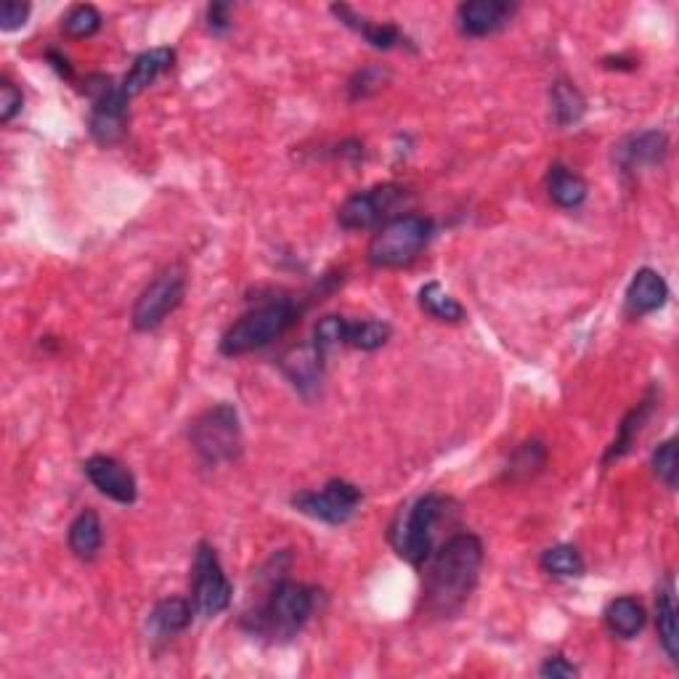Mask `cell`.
<instances>
[{
	"label": "cell",
	"instance_id": "9",
	"mask_svg": "<svg viewBox=\"0 0 679 679\" xmlns=\"http://www.w3.org/2000/svg\"><path fill=\"white\" fill-rule=\"evenodd\" d=\"M91 98H94V107H91L88 117V133L98 146H115L120 144L122 135H126L128 126V104L131 98L122 94L120 85L112 83V78L94 75L88 78L85 85Z\"/></svg>",
	"mask_w": 679,
	"mask_h": 679
},
{
	"label": "cell",
	"instance_id": "22",
	"mask_svg": "<svg viewBox=\"0 0 679 679\" xmlns=\"http://www.w3.org/2000/svg\"><path fill=\"white\" fill-rule=\"evenodd\" d=\"M67 545H70L72 555L83 563L96 560L104 545V526L96 510H83L75 521L70 523V534H67Z\"/></svg>",
	"mask_w": 679,
	"mask_h": 679
},
{
	"label": "cell",
	"instance_id": "5",
	"mask_svg": "<svg viewBox=\"0 0 679 679\" xmlns=\"http://www.w3.org/2000/svg\"><path fill=\"white\" fill-rule=\"evenodd\" d=\"M430 239H433V221L415 213L396 215L378 228L367 247V261L374 269H404L417 261Z\"/></svg>",
	"mask_w": 679,
	"mask_h": 679
},
{
	"label": "cell",
	"instance_id": "14",
	"mask_svg": "<svg viewBox=\"0 0 679 679\" xmlns=\"http://www.w3.org/2000/svg\"><path fill=\"white\" fill-rule=\"evenodd\" d=\"M324 361L326 350H321L313 340H308V343L289 348L282 356L279 367L284 378L295 385V391H300L302 396H313L319 391L321 380H324Z\"/></svg>",
	"mask_w": 679,
	"mask_h": 679
},
{
	"label": "cell",
	"instance_id": "12",
	"mask_svg": "<svg viewBox=\"0 0 679 679\" xmlns=\"http://www.w3.org/2000/svg\"><path fill=\"white\" fill-rule=\"evenodd\" d=\"M83 473L104 497L117 504H133L139 499V484L131 467L109 454H94L83 462Z\"/></svg>",
	"mask_w": 679,
	"mask_h": 679
},
{
	"label": "cell",
	"instance_id": "2",
	"mask_svg": "<svg viewBox=\"0 0 679 679\" xmlns=\"http://www.w3.org/2000/svg\"><path fill=\"white\" fill-rule=\"evenodd\" d=\"M313 610H317V589L293 579H282L269 592L261 608L250 616V629L252 634H263L271 642H287L298 638Z\"/></svg>",
	"mask_w": 679,
	"mask_h": 679
},
{
	"label": "cell",
	"instance_id": "7",
	"mask_svg": "<svg viewBox=\"0 0 679 679\" xmlns=\"http://www.w3.org/2000/svg\"><path fill=\"white\" fill-rule=\"evenodd\" d=\"M183 295H187V269L176 263L168 265L165 271H159V274L146 284L144 293L139 295V300H135L131 313L133 330L139 332L157 330V326L181 306Z\"/></svg>",
	"mask_w": 679,
	"mask_h": 679
},
{
	"label": "cell",
	"instance_id": "6",
	"mask_svg": "<svg viewBox=\"0 0 679 679\" xmlns=\"http://www.w3.org/2000/svg\"><path fill=\"white\" fill-rule=\"evenodd\" d=\"M189 441L207 467L231 465L242 456V425L231 404H215L191 422Z\"/></svg>",
	"mask_w": 679,
	"mask_h": 679
},
{
	"label": "cell",
	"instance_id": "21",
	"mask_svg": "<svg viewBox=\"0 0 679 679\" xmlns=\"http://www.w3.org/2000/svg\"><path fill=\"white\" fill-rule=\"evenodd\" d=\"M547 194L558 207L576 210L589 196V187H586V181L576 170H571L563 163H555L547 172Z\"/></svg>",
	"mask_w": 679,
	"mask_h": 679
},
{
	"label": "cell",
	"instance_id": "19",
	"mask_svg": "<svg viewBox=\"0 0 679 679\" xmlns=\"http://www.w3.org/2000/svg\"><path fill=\"white\" fill-rule=\"evenodd\" d=\"M332 14H335L345 27L356 29V33H359L369 46L380 48V51H391V48H396L398 43H404V35H401V29L396 27V24L367 20V16L356 14L350 5H332Z\"/></svg>",
	"mask_w": 679,
	"mask_h": 679
},
{
	"label": "cell",
	"instance_id": "18",
	"mask_svg": "<svg viewBox=\"0 0 679 679\" xmlns=\"http://www.w3.org/2000/svg\"><path fill=\"white\" fill-rule=\"evenodd\" d=\"M194 605L183 597H165L152 608L150 614V634L154 640H172L176 634L187 632L191 616H194Z\"/></svg>",
	"mask_w": 679,
	"mask_h": 679
},
{
	"label": "cell",
	"instance_id": "10",
	"mask_svg": "<svg viewBox=\"0 0 679 679\" xmlns=\"http://www.w3.org/2000/svg\"><path fill=\"white\" fill-rule=\"evenodd\" d=\"M364 493L359 486L348 480L335 478L319 491H300L293 497V508L313 521L330 523V526H343L359 510Z\"/></svg>",
	"mask_w": 679,
	"mask_h": 679
},
{
	"label": "cell",
	"instance_id": "37",
	"mask_svg": "<svg viewBox=\"0 0 679 679\" xmlns=\"http://www.w3.org/2000/svg\"><path fill=\"white\" fill-rule=\"evenodd\" d=\"M207 27L213 35L228 33V29H231V3H210Z\"/></svg>",
	"mask_w": 679,
	"mask_h": 679
},
{
	"label": "cell",
	"instance_id": "27",
	"mask_svg": "<svg viewBox=\"0 0 679 679\" xmlns=\"http://www.w3.org/2000/svg\"><path fill=\"white\" fill-rule=\"evenodd\" d=\"M393 335L391 324L380 319H361V321H348L345 326V345L356 350H380Z\"/></svg>",
	"mask_w": 679,
	"mask_h": 679
},
{
	"label": "cell",
	"instance_id": "33",
	"mask_svg": "<svg viewBox=\"0 0 679 679\" xmlns=\"http://www.w3.org/2000/svg\"><path fill=\"white\" fill-rule=\"evenodd\" d=\"M345 326H348V319L324 317L317 324V330H313L311 340L319 345L321 350L330 354V348H335V345H345Z\"/></svg>",
	"mask_w": 679,
	"mask_h": 679
},
{
	"label": "cell",
	"instance_id": "11",
	"mask_svg": "<svg viewBox=\"0 0 679 679\" xmlns=\"http://www.w3.org/2000/svg\"><path fill=\"white\" fill-rule=\"evenodd\" d=\"M401 200H404V187L398 183H380V187L356 191L340 205L337 224L345 231H364V228L385 224Z\"/></svg>",
	"mask_w": 679,
	"mask_h": 679
},
{
	"label": "cell",
	"instance_id": "31",
	"mask_svg": "<svg viewBox=\"0 0 679 679\" xmlns=\"http://www.w3.org/2000/svg\"><path fill=\"white\" fill-rule=\"evenodd\" d=\"M391 80V72L380 64H367L356 72L354 78L348 80V98L350 102H361V98H369L374 94H380L382 88Z\"/></svg>",
	"mask_w": 679,
	"mask_h": 679
},
{
	"label": "cell",
	"instance_id": "28",
	"mask_svg": "<svg viewBox=\"0 0 679 679\" xmlns=\"http://www.w3.org/2000/svg\"><path fill=\"white\" fill-rule=\"evenodd\" d=\"M541 568L555 579H582L586 563L573 545H555L541 552Z\"/></svg>",
	"mask_w": 679,
	"mask_h": 679
},
{
	"label": "cell",
	"instance_id": "23",
	"mask_svg": "<svg viewBox=\"0 0 679 679\" xmlns=\"http://www.w3.org/2000/svg\"><path fill=\"white\" fill-rule=\"evenodd\" d=\"M656 401H658L656 391H651L638 406H634L632 412H629L627 417H623V422L619 425V436H616V441L610 443V449L603 456V465H610V462L621 460V456L634 446V441H638L642 428H645V422L651 419L653 409H656Z\"/></svg>",
	"mask_w": 679,
	"mask_h": 679
},
{
	"label": "cell",
	"instance_id": "13",
	"mask_svg": "<svg viewBox=\"0 0 679 679\" xmlns=\"http://www.w3.org/2000/svg\"><path fill=\"white\" fill-rule=\"evenodd\" d=\"M517 3L510 0H470L456 9V27L467 38H489L515 20Z\"/></svg>",
	"mask_w": 679,
	"mask_h": 679
},
{
	"label": "cell",
	"instance_id": "36",
	"mask_svg": "<svg viewBox=\"0 0 679 679\" xmlns=\"http://www.w3.org/2000/svg\"><path fill=\"white\" fill-rule=\"evenodd\" d=\"M539 675L547 679H571L579 677V669L565 656H549L545 658V664L539 666Z\"/></svg>",
	"mask_w": 679,
	"mask_h": 679
},
{
	"label": "cell",
	"instance_id": "1",
	"mask_svg": "<svg viewBox=\"0 0 679 679\" xmlns=\"http://www.w3.org/2000/svg\"><path fill=\"white\" fill-rule=\"evenodd\" d=\"M422 603L436 619L462 614L478 586L484 568V541L470 531L449 536L422 563Z\"/></svg>",
	"mask_w": 679,
	"mask_h": 679
},
{
	"label": "cell",
	"instance_id": "17",
	"mask_svg": "<svg viewBox=\"0 0 679 679\" xmlns=\"http://www.w3.org/2000/svg\"><path fill=\"white\" fill-rule=\"evenodd\" d=\"M172 64H176V51H172V48L168 46L150 48V51H144L141 57H135L131 72H128L126 80L120 83L122 94H126L128 98L144 94L154 80H157L159 75H165L168 70H172Z\"/></svg>",
	"mask_w": 679,
	"mask_h": 679
},
{
	"label": "cell",
	"instance_id": "35",
	"mask_svg": "<svg viewBox=\"0 0 679 679\" xmlns=\"http://www.w3.org/2000/svg\"><path fill=\"white\" fill-rule=\"evenodd\" d=\"M29 11H33V5L29 3H20V0H5V3L0 5V29H3V33H14V29H22L29 20Z\"/></svg>",
	"mask_w": 679,
	"mask_h": 679
},
{
	"label": "cell",
	"instance_id": "8",
	"mask_svg": "<svg viewBox=\"0 0 679 679\" xmlns=\"http://www.w3.org/2000/svg\"><path fill=\"white\" fill-rule=\"evenodd\" d=\"M191 605L202 619H215L231 605V582L226 579L218 552L210 541H200L191 568Z\"/></svg>",
	"mask_w": 679,
	"mask_h": 679
},
{
	"label": "cell",
	"instance_id": "30",
	"mask_svg": "<svg viewBox=\"0 0 679 679\" xmlns=\"http://www.w3.org/2000/svg\"><path fill=\"white\" fill-rule=\"evenodd\" d=\"M102 11L96 9V5L91 3H80V5H72L70 14L61 20V29H64V35H70V38L75 40H83V38H94V35L102 29Z\"/></svg>",
	"mask_w": 679,
	"mask_h": 679
},
{
	"label": "cell",
	"instance_id": "25",
	"mask_svg": "<svg viewBox=\"0 0 679 679\" xmlns=\"http://www.w3.org/2000/svg\"><path fill=\"white\" fill-rule=\"evenodd\" d=\"M656 627H658V640H660V645H664L666 656L671 658V664H677L679 627H677V605H675V589H671V582L666 589H660L656 597Z\"/></svg>",
	"mask_w": 679,
	"mask_h": 679
},
{
	"label": "cell",
	"instance_id": "20",
	"mask_svg": "<svg viewBox=\"0 0 679 679\" xmlns=\"http://www.w3.org/2000/svg\"><path fill=\"white\" fill-rule=\"evenodd\" d=\"M603 619H605V627H608V632L614 634V638L634 640L642 632V629H645L647 614H645V608H642L640 600L623 595V597H616V600H610L608 605H605Z\"/></svg>",
	"mask_w": 679,
	"mask_h": 679
},
{
	"label": "cell",
	"instance_id": "4",
	"mask_svg": "<svg viewBox=\"0 0 679 679\" xmlns=\"http://www.w3.org/2000/svg\"><path fill=\"white\" fill-rule=\"evenodd\" d=\"M449 502L441 493H425L409 508L401 510L391 528V545L401 560L412 565H422L436 549V528L449 515Z\"/></svg>",
	"mask_w": 679,
	"mask_h": 679
},
{
	"label": "cell",
	"instance_id": "26",
	"mask_svg": "<svg viewBox=\"0 0 679 679\" xmlns=\"http://www.w3.org/2000/svg\"><path fill=\"white\" fill-rule=\"evenodd\" d=\"M419 308H422L428 317H433L436 321H449V324H456V321L465 319V308L462 302L452 298L446 289L441 287L438 282H428L422 289H419Z\"/></svg>",
	"mask_w": 679,
	"mask_h": 679
},
{
	"label": "cell",
	"instance_id": "16",
	"mask_svg": "<svg viewBox=\"0 0 679 679\" xmlns=\"http://www.w3.org/2000/svg\"><path fill=\"white\" fill-rule=\"evenodd\" d=\"M669 300V284L656 269H640L627 287V311L632 317H647Z\"/></svg>",
	"mask_w": 679,
	"mask_h": 679
},
{
	"label": "cell",
	"instance_id": "32",
	"mask_svg": "<svg viewBox=\"0 0 679 679\" xmlns=\"http://www.w3.org/2000/svg\"><path fill=\"white\" fill-rule=\"evenodd\" d=\"M651 467L656 473V478L666 489H677L679 480V454H677V438H669L653 452L651 456Z\"/></svg>",
	"mask_w": 679,
	"mask_h": 679
},
{
	"label": "cell",
	"instance_id": "34",
	"mask_svg": "<svg viewBox=\"0 0 679 679\" xmlns=\"http://www.w3.org/2000/svg\"><path fill=\"white\" fill-rule=\"evenodd\" d=\"M22 104H24V94L20 85L11 83L9 78L0 80V122L9 126V122L22 112Z\"/></svg>",
	"mask_w": 679,
	"mask_h": 679
},
{
	"label": "cell",
	"instance_id": "24",
	"mask_svg": "<svg viewBox=\"0 0 679 679\" xmlns=\"http://www.w3.org/2000/svg\"><path fill=\"white\" fill-rule=\"evenodd\" d=\"M586 112V98L571 80L558 78L549 88V117L558 128H571Z\"/></svg>",
	"mask_w": 679,
	"mask_h": 679
},
{
	"label": "cell",
	"instance_id": "29",
	"mask_svg": "<svg viewBox=\"0 0 679 679\" xmlns=\"http://www.w3.org/2000/svg\"><path fill=\"white\" fill-rule=\"evenodd\" d=\"M547 465V449L541 441H526L515 449L510 456L508 478L510 480H531L536 478Z\"/></svg>",
	"mask_w": 679,
	"mask_h": 679
},
{
	"label": "cell",
	"instance_id": "3",
	"mask_svg": "<svg viewBox=\"0 0 679 679\" xmlns=\"http://www.w3.org/2000/svg\"><path fill=\"white\" fill-rule=\"evenodd\" d=\"M302 308L293 298H274L261 302L252 311H247L242 319L234 321L221 337V354L234 359V356L252 354L279 340L295 321L300 319Z\"/></svg>",
	"mask_w": 679,
	"mask_h": 679
},
{
	"label": "cell",
	"instance_id": "15",
	"mask_svg": "<svg viewBox=\"0 0 679 679\" xmlns=\"http://www.w3.org/2000/svg\"><path fill=\"white\" fill-rule=\"evenodd\" d=\"M669 141L660 131H645L640 135H629L623 144L616 150V163L621 165L623 172H638L645 168H656L664 163Z\"/></svg>",
	"mask_w": 679,
	"mask_h": 679
}]
</instances>
